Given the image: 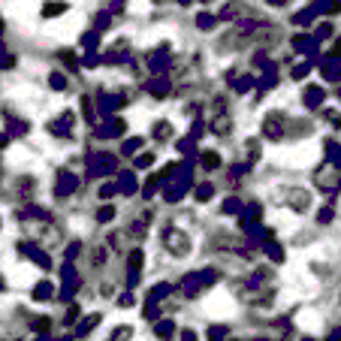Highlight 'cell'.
<instances>
[{
	"instance_id": "1",
	"label": "cell",
	"mask_w": 341,
	"mask_h": 341,
	"mask_svg": "<svg viewBox=\"0 0 341 341\" xmlns=\"http://www.w3.org/2000/svg\"><path fill=\"white\" fill-rule=\"evenodd\" d=\"M163 245H166V251H169L172 257H187L190 254V236L184 233V230H178V227H169L166 233H163Z\"/></svg>"
},
{
	"instance_id": "2",
	"label": "cell",
	"mask_w": 341,
	"mask_h": 341,
	"mask_svg": "<svg viewBox=\"0 0 341 341\" xmlns=\"http://www.w3.org/2000/svg\"><path fill=\"white\" fill-rule=\"evenodd\" d=\"M284 203L290 205L296 214H302V211L311 208V193L302 190V187H290V190H287V197H284Z\"/></svg>"
},
{
	"instance_id": "3",
	"label": "cell",
	"mask_w": 341,
	"mask_h": 341,
	"mask_svg": "<svg viewBox=\"0 0 341 341\" xmlns=\"http://www.w3.org/2000/svg\"><path fill=\"white\" fill-rule=\"evenodd\" d=\"M263 133H266L269 139H275V142L284 136V127H281V115H278V112L266 115V121H263Z\"/></svg>"
},
{
	"instance_id": "4",
	"label": "cell",
	"mask_w": 341,
	"mask_h": 341,
	"mask_svg": "<svg viewBox=\"0 0 341 341\" xmlns=\"http://www.w3.org/2000/svg\"><path fill=\"white\" fill-rule=\"evenodd\" d=\"M21 251H25V254H28V257L34 260L39 269H52V260H48V257H45V254H42L39 248H34V245H21Z\"/></svg>"
},
{
	"instance_id": "5",
	"label": "cell",
	"mask_w": 341,
	"mask_h": 341,
	"mask_svg": "<svg viewBox=\"0 0 341 341\" xmlns=\"http://www.w3.org/2000/svg\"><path fill=\"white\" fill-rule=\"evenodd\" d=\"M230 130H233V121L227 115H214L211 118V133L214 136H230Z\"/></svg>"
},
{
	"instance_id": "6",
	"label": "cell",
	"mask_w": 341,
	"mask_h": 341,
	"mask_svg": "<svg viewBox=\"0 0 341 341\" xmlns=\"http://www.w3.org/2000/svg\"><path fill=\"white\" fill-rule=\"evenodd\" d=\"M52 296H55V284L39 281V284L34 287V299H39V302H42V299H52Z\"/></svg>"
},
{
	"instance_id": "7",
	"label": "cell",
	"mask_w": 341,
	"mask_h": 341,
	"mask_svg": "<svg viewBox=\"0 0 341 341\" xmlns=\"http://www.w3.org/2000/svg\"><path fill=\"white\" fill-rule=\"evenodd\" d=\"M200 163H203V169H221V154H214V151H203V157H200Z\"/></svg>"
},
{
	"instance_id": "8",
	"label": "cell",
	"mask_w": 341,
	"mask_h": 341,
	"mask_svg": "<svg viewBox=\"0 0 341 341\" xmlns=\"http://www.w3.org/2000/svg\"><path fill=\"white\" fill-rule=\"evenodd\" d=\"M72 187H79V181L72 178V175H67V172H61V184H58V197H69V190Z\"/></svg>"
},
{
	"instance_id": "9",
	"label": "cell",
	"mask_w": 341,
	"mask_h": 341,
	"mask_svg": "<svg viewBox=\"0 0 341 341\" xmlns=\"http://www.w3.org/2000/svg\"><path fill=\"white\" fill-rule=\"evenodd\" d=\"M323 103V88H317V85H311L305 91V106H320Z\"/></svg>"
},
{
	"instance_id": "10",
	"label": "cell",
	"mask_w": 341,
	"mask_h": 341,
	"mask_svg": "<svg viewBox=\"0 0 341 341\" xmlns=\"http://www.w3.org/2000/svg\"><path fill=\"white\" fill-rule=\"evenodd\" d=\"M151 136H154V139H169V136H172V124H169V121H160V124H154Z\"/></svg>"
},
{
	"instance_id": "11",
	"label": "cell",
	"mask_w": 341,
	"mask_h": 341,
	"mask_svg": "<svg viewBox=\"0 0 341 341\" xmlns=\"http://www.w3.org/2000/svg\"><path fill=\"white\" fill-rule=\"evenodd\" d=\"M61 12H67V3H45V6H42V18L61 15Z\"/></svg>"
},
{
	"instance_id": "12",
	"label": "cell",
	"mask_w": 341,
	"mask_h": 341,
	"mask_svg": "<svg viewBox=\"0 0 341 341\" xmlns=\"http://www.w3.org/2000/svg\"><path fill=\"white\" fill-rule=\"evenodd\" d=\"M181 287H184V296H197V290H200V281H197V275H187Z\"/></svg>"
},
{
	"instance_id": "13",
	"label": "cell",
	"mask_w": 341,
	"mask_h": 341,
	"mask_svg": "<svg viewBox=\"0 0 341 341\" xmlns=\"http://www.w3.org/2000/svg\"><path fill=\"white\" fill-rule=\"evenodd\" d=\"M97 323H100V314H94V317H88V320H85V323H82V326L76 329V335H85V332H91V329H94Z\"/></svg>"
},
{
	"instance_id": "14",
	"label": "cell",
	"mask_w": 341,
	"mask_h": 341,
	"mask_svg": "<svg viewBox=\"0 0 341 341\" xmlns=\"http://www.w3.org/2000/svg\"><path fill=\"white\" fill-rule=\"evenodd\" d=\"M211 193H214V187H211V184H200V187H197V200H200V203H208V200H211Z\"/></svg>"
},
{
	"instance_id": "15",
	"label": "cell",
	"mask_w": 341,
	"mask_h": 341,
	"mask_svg": "<svg viewBox=\"0 0 341 341\" xmlns=\"http://www.w3.org/2000/svg\"><path fill=\"white\" fill-rule=\"evenodd\" d=\"M112 217H115V208H112V205H103L100 211H97V221H100V224H109Z\"/></svg>"
},
{
	"instance_id": "16",
	"label": "cell",
	"mask_w": 341,
	"mask_h": 341,
	"mask_svg": "<svg viewBox=\"0 0 341 341\" xmlns=\"http://www.w3.org/2000/svg\"><path fill=\"white\" fill-rule=\"evenodd\" d=\"M48 326H52V320H48V317H39V320H34V332H39V335H42Z\"/></svg>"
},
{
	"instance_id": "17",
	"label": "cell",
	"mask_w": 341,
	"mask_h": 341,
	"mask_svg": "<svg viewBox=\"0 0 341 341\" xmlns=\"http://www.w3.org/2000/svg\"><path fill=\"white\" fill-rule=\"evenodd\" d=\"M127 335H133V326H115L112 332V338H127Z\"/></svg>"
},
{
	"instance_id": "18",
	"label": "cell",
	"mask_w": 341,
	"mask_h": 341,
	"mask_svg": "<svg viewBox=\"0 0 341 341\" xmlns=\"http://www.w3.org/2000/svg\"><path fill=\"white\" fill-rule=\"evenodd\" d=\"M197 25H200L203 31H211V28H214V18H211V15H200V18H197Z\"/></svg>"
},
{
	"instance_id": "19",
	"label": "cell",
	"mask_w": 341,
	"mask_h": 341,
	"mask_svg": "<svg viewBox=\"0 0 341 341\" xmlns=\"http://www.w3.org/2000/svg\"><path fill=\"white\" fill-rule=\"evenodd\" d=\"M154 332H157V335H172V332H175V326H172V323H157V329H154Z\"/></svg>"
},
{
	"instance_id": "20",
	"label": "cell",
	"mask_w": 341,
	"mask_h": 341,
	"mask_svg": "<svg viewBox=\"0 0 341 341\" xmlns=\"http://www.w3.org/2000/svg\"><path fill=\"white\" fill-rule=\"evenodd\" d=\"M139 266H142V251H133V254H130V269L136 272Z\"/></svg>"
},
{
	"instance_id": "21",
	"label": "cell",
	"mask_w": 341,
	"mask_h": 341,
	"mask_svg": "<svg viewBox=\"0 0 341 341\" xmlns=\"http://www.w3.org/2000/svg\"><path fill=\"white\" fill-rule=\"evenodd\" d=\"M139 145H142V139H130V142H124V154H133Z\"/></svg>"
},
{
	"instance_id": "22",
	"label": "cell",
	"mask_w": 341,
	"mask_h": 341,
	"mask_svg": "<svg viewBox=\"0 0 341 341\" xmlns=\"http://www.w3.org/2000/svg\"><path fill=\"white\" fill-rule=\"evenodd\" d=\"M79 314H82V311H79V305H72L67 311V323H76V320H79Z\"/></svg>"
},
{
	"instance_id": "23",
	"label": "cell",
	"mask_w": 341,
	"mask_h": 341,
	"mask_svg": "<svg viewBox=\"0 0 341 341\" xmlns=\"http://www.w3.org/2000/svg\"><path fill=\"white\" fill-rule=\"evenodd\" d=\"M151 163H154V157H151V154H142V157L136 160V166H142V169H145V166H151Z\"/></svg>"
},
{
	"instance_id": "24",
	"label": "cell",
	"mask_w": 341,
	"mask_h": 341,
	"mask_svg": "<svg viewBox=\"0 0 341 341\" xmlns=\"http://www.w3.org/2000/svg\"><path fill=\"white\" fill-rule=\"evenodd\" d=\"M112 193H115V187H112V184H106V187H100V193H97V197H100V200H109Z\"/></svg>"
},
{
	"instance_id": "25",
	"label": "cell",
	"mask_w": 341,
	"mask_h": 341,
	"mask_svg": "<svg viewBox=\"0 0 341 341\" xmlns=\"http://www.w3.org/2000/svg\"><path fill=\"white\" fill-rule=\"evenodd\" d=\"M208 335H211V338H217V335H227V326H211V329H208Z\"/></svg>"
},
{
	"instance_id": "26",
	"label": "cell",
	"mask_w": 341,
	"mask_h": 341,
	"mask_svg": "<svg viewBox=\"0 0 341 341\" xmlns=\"http://www.w3.org/2000/svg\"><path fill=\"white\" fill-rule=\"evenodd\" d=\"M79 251H82V245H79V241H76V245H69V248H67V257H69V260H72V257H76V254H79Z\"/></svg>"
},
{
	"instance_id": "27",
	"label": "cell",
	"mask_w": 341,
	"mask_h": 341,
	"mask_svg": "<svg viewBox=\"0 0 341 341\" xmlns=\"http://www.w3.org/2000/svg\"><path fill=\"white\" fill-rule=\"evenodd\" d=\"M97 28H100V31L103 28H109V15H97Z\"/></svg>"
},
{
	"instance_id": "28",
	"label": "cell",
	"mask_w": 341,
	"mask_h": 341,
	"mask_svg": "<svg viewBox=\"0 0 341 341\" xmlns=\"http://www.w3.org/2000/svg\"><path fill=\"white\" fill-rule=\"evenodd\" d=\"M118 305H133V296H130V293H124V296L118 299Z\"/></svg>"
},
{
	"instance_id": "29",
	"label": "cell",
	"mask_w": 341,
	"mask_h": 341,
	"mask_svg": "<svg viewBox=\"0 0 341 341\" xmlns=\"http://www.w3.org/2000/svg\"><path fill=\"white\" fill-rule=\"evenodd\" d=\"M48 82H52V85H55V88H64V79H61V76H52V79H48Z\"/></svg>"
},
{
	"instance_id": "30",
	"label": "cell",
	"mask_w": 341,
	"mask_h": 341,
	"mask_svg": "<svg viewBox=\"0 0 341 341\" xmlns=\"http://www.w3.org/2000/svg\"><path fill=\"white\" fill-rule=\"evenodd\" d=\"M6 142H9V139H6L3 133H0V148H6Z\"/></svg>"
},
{
	"instance_id": "31",
	"label": "cell",
	"mask_w": 341,
	"mask_h": 341,
	"mask_svg": "<svg viewBox=\"0 0 341 341\" xmlns=\"http://www.w3.org/2000/svg\"><path fill=\"white\" fill-rule=\"evenodd\" d=\"M178 3H181V6H187V3H190V0H178Z\"/></svg>"
},
{
	"instance_id": "32",
	"label": "cell",
	"mask_w": 341,
	"mask_h": 341,
	"mask_svg": "<svg viewBox=\"0 0 341 341\" xmlns=\"http://www.w3.org/2000/svg\"><path fill=\"white\" fill-rule=\"evenodd\" d=\"M0 290H6V284H3V281H0Z\"/></svg>"
},
{
	"instance_id": "33",
	"label": "cell",
	"mask_w": 341,
	"mask_h": 341,
	"mask_svg": "<svg viewBox=\"0 0 341 341\" xmlns=\"http://www.w3.org/2000/svg\"><path fill=\"white\" fill-rule=\"evenodd\" d=\"M0 224H3V221H0Z\"/></svg>"
}]
</instances>
